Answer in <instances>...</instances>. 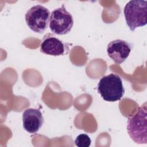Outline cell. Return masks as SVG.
Returning <instances> with one entry per match:
<instances>
[{"label":"cell","instance_id":"1","mask_svg":"<svg viewBox=\"0 0 147 147\" xmlns=\"http://www.w3.org/2000/svg\"><path fill=\"white\" fill-rule=\"evenodd\" d=\"M146 103L141 106L127 122V130L131 139L138 144H147Z\"/></svg>","mask_w":147,"mask_h":147},{"label":"cell","instance_id":"2","mask_svg":"<svg viewBox=\"0 0 147 147\" xmlns=\"http://www.w3.org/2000/svg\"><path fill=\"white\" fill-rule=\"evenodd\" d=\"M97 89L101 97L107 102L119 100L125 93L121 78L114 74L102 77L98 84Z\"/></svg>","mask_w":147,"mask_h":147},{"label":"cell","instance_id":"3","mask_svg":"<svg viewBox=\"0 0 147 147\" xmlns=\"http://www.w3.org/2000/svg\"><path fill=\"white\" fill-rule=\"evenodd\" d=\"M147 2L144 0L129 1L123 9L127 25L131 31L147 23Z\"/></svg>","mask_w":147,"mask_h":147},{"label":"cell","instance_id":"4","mask_svg":"<svg viewBox=\"0 0 147 147\" xmlns=\"http://www.w3.org/2000/svg\"><path fill=\"white\" fill-rule=\"evenodd\" d=\"M73 25L72 16L66 10L64 5L52 11L49 17V26L53 33L57 35L66 34L71 31Z\"/></svg>","mask_w":147,"mask_h":147},{"label":"cell","instance_id":"5","mask_svg":"<svg viewBox=\"0 0 147 147\" xmlns=\"http://www.w3.org/2000/svg\"><path fill=\"white\" fill-rule=\"evenodd\" d=\"M49 14V10L45 7L40 5L33 6L25 15L26 24L33 32L42 33L48 26Z\"/></svg>","mask_w":147,"mask_h":147},{"label":"cell","instance_id":"6","mask_svg":"<svg viewBox=\"0 0 147 147\" xmlns=\"http://www.w3.org/2000/svg\"><path fill=\"white\" fill-rule=\"evenodd\" d=\"M132 47L131 44L126 41L117 39L107 45V55L116 64H120L128 57Z\"/></svg>","mask_w":147,"mask_h":147},{"label":"cell","instance_id":"7","mask_svg":"<svg viewBox=\"0 0 147 147\" xmlns=\"http://www.w3.org/2000/svg\"><path fill=\"white\" fill-rule=\"evenodd\" d=\"M22 122L24 129L29 133H37L44 123L42 113L38 109H28L22 114Z\"/></svg>","mask_w":147,"mask_h":147},{"label":"cell","instance_id":"8","mask_svg":"<svg viewBox=\"0 0 147 147\" xmlns=\"http://www.w3.org/2000/svg\"><path fill=\"white\" fill-rule=\"evenodd\" d=\"M40 51L43 53L57 56L64 54L65 46L60 40L54 36H45L40 45Z\"/></svg>","mask_w":147,"mask_h":147},{"label":"cell","instance_id":"9","mask_svg":"<svg viewBox=\"0 0 147 147\" xmlns=\"http://www.w3.org/2000/svg\"><path fill=\"white\" fill-rule=\"evenodd\" d=\"M91 142L90 137L86 134L78 135L75 140V144L78 147H88L91 145Z\"/></svg>","mask_w":147,"mask_h":147}]
</instances>
